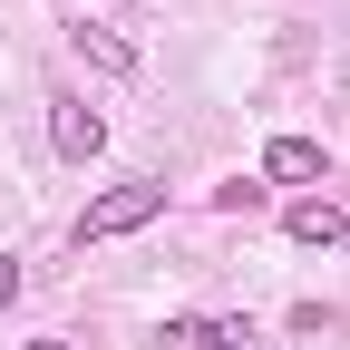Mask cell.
<instances>
[{
  "instance_id": "obj_9",
  "label": "cell",
  "mask_w": 350,
  "mask_h": 350,
  "mask_svg": "<svg viewBox=\"0 0 350 350\" xmlns=\"http://www.w3.org/2000/svg\"><path fill=\"white\" fill-rule=\"evenodd\" d=\"M20 350H78V340H20Z\"/></svg>"
},
{
  "instance_id": "obj_5",
  "label": "cell",
  "mask_w": 350,
  "mask_h": 350,
  "mask_svg": "<svg viewBox=\"0 0 350 350\" xmlns=\"http://www.w3.org/2000/svg\"><path fill=\"white\" fill-rule=\"evenodd\" d=\"M312 175H321V146L312 137H273V146H262V185H312Z\"/></svg>"
},
{
  "instance_id": "obj_3",
  "label": "cell",
  "mask_w": 350,
  "mask_h": 350,
  "mask_svg": "<svg viewBox=\"0 0 350 350\" xmlns=\"http://www.w3.org/2000/svg\"><path fill=\"white\" fill-rule=\"evenodd\" d=\"M234 340H253V331L214 321V312H165V331H156V350H234Z\"/></svg>"
},
{
  "instance_id": "obj_6",
  "label": "cell",
  "mask_w": 350,
  "mask_h": 350,
  "mask_svg": "<svg viewBox=\"0 0 350 350\" xmlns=\"http://www.w3.org/2000/svg\"><path fill=\"white\" fill-rule=\"evenodd\" d=\"M68 39H78V59H88V68H107V78H137V49H126L117 29H88V20H78Z\"/></svg>"
},
{
  "instance_id": "obj_1",
  "label": "cell",
  "mask_w": 350,
  "mask_h": 350,
  "mask_svg": "<svg viewBox=\"0 0 350 350\" xmlns=\"http://www.w3.org/2000/svg\"><path fill=\"white\" fill-rule=\"evenodd\" d=\"M156 214H165V185H156V175H126V185H107L98 204L78 214V243H117V234L156 224Z\"/></svg>"
},
{
  "instance_id": "obj_8",
  "label": "cell",
  "mask_w": 350,
  "mask_h": 350,
  "mask_svg": "<svg viewBox=\"0 0 350 350\" xmlns=\"http://www.w3.org/2000/svg\"><path fill=\"white\" fill-rule=\"evenodd\" d=\"M0 301H20V262H0Z\"/></svg>"
},
{
  "instance_id": "obj_2",
  "label": "cell",
  "mask_w": 350,
  "mask_h": 350,
  "mask_svg": "<svg viewBox=\"0 0 350 350\" xmlns=\"http://www.w3.org/2000/svg\"><path fill=\"white\" fill-rule=\"evenodd\" d=\"M49 137H59V156H68V165H88V156L107 146V117L88 107V98H49Z\"/></svg>"
},
{
  "instance_id": "obj_7",
  "label": "cell",
  "mask_w": 350,
  "mask_h": 350,
  "mask_svg": "<svg viewBox=\"0 0 350 350\" xmlns=\"http://www.w3.org/2000/svg\"><path fill=\"white\" fill-rule=\"evenodd\" d=\"M262 204V175H234V185H214V214H253Z\"/></svg>"
},
{
  "instance_id": "obj_4",
  "label": "cell",
  "mask_w": 350,
  "mask_h": 350,
  "mask_svg": "<svg viewBox=\"0 0 350 350\" xmlns=\"http://www.w3.org/2000/svg\"><path fill=\"white\" fill-rule=\"evenodd\" d=\"M282 234H292V243H312V253H331V243L350 234V214H340L331 195H301V204L282 214Z\"/></svg>"
},
{
  "instance_id": "obj_10",
  "label": "cell",
  "mask_w": 350,
  "mask_h": 350,
  "mask_svg": "<svg viewBox=\"0 0 350 350\" xmlns=\"http://www.w3.org/2000/svg\"><path fill=\"white\" fill-rule=\"evenodd\" d=\"M126 10H137V0H126Z\"/></svg>"
}]
</instances>
